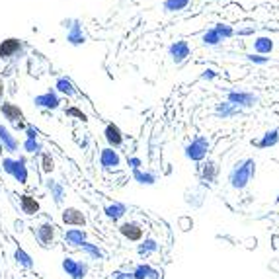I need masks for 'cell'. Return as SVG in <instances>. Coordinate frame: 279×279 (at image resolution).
<instances>
[{
  "instance_id": "cell-4",
  "label": "cell",
  "mask_w": 279,
  "mask_h": 279,
  "mask_svg": "<svg viewBox=\"0 0 279 279\" xmlns=\"http://www.w3.org/2000/svg\"><path fill=\"white\" fill-rule=\"evenodd\" d=\"M34 237H36V240H38V244H40L41 248H49L55 242L57 227L51 221H43V223L34 227Z\"/></svg>"
},
{
  "instance_id": "cell-33",
  "label": "cell",
  "mask_w": 279,
  "mask_h": 279,
  "mask_svg": "<svg viewBox=\"0 0 279 279\" xmlns=\"http://www.w3.org/2000/svg\"><path fill=\"white\" fill-rule=\"evenodd\" d=\"M256 34V28H242L239 32H235V36H240V38H246V36H254Z\"/></svg>"
},
{
  "instance_id": "cell-22",
  "label": "cell",
  "mask_w": 279,
  "mask_h": 279,
  "mask_svg": "<svg viewBox=\"0 0 279 279\" xmlns=\"http://www.w3.org/2000/svg\"><path fill=\"white\" fill-rule=\"evenodd\" d=\"M79 250L88 260H96V262H98V260H104V250H102L98 244H92V242H88V240L80 246Z\"/></svg>"
},
{
  "instance_id": "cell-7",
  "label": "cell",
  "mask_w": 279,
  "mask_h": 279,
  "mask_svg": "<svg viewBox=\"0 0 279 279\" xmlns=\"http://www.w3.org/2000/svg\"><path fill=\"white\" fill-rule=\"evenodd\" d=\"M65 32H67V43L73 45V47H82L88 41V36L84 32V24H82L80 18H73L71 26Z\"/></svg>"
},
{
  "instance_id": "cell-12",
  "label": "cell",
  "mask_w": 279,
  "mask_h": 279,
  "mask_svg": "<svg viewBox=\"0 0 279 279\" xmlns=\"http://www.w3.org/2000/svg\"><path fill=\"white\" fill-rule=\"evenodd\" d=\"M0 145H2L4 153H8L10 157L20 151V141H18V137H16L4 123H0Z\"/></svg>"
},
{
  "instance_id": "cell-1",
  "label": "cell",
  "mask_w": 279,
  "mask_h": 279,
  "mask_svg": "<svg viewBox=\"0 0 279 279\" xmlns=\"http://www.w3.org/2000/svg\"><path fill=\"white\" fill-rule=\"evenodd\" d=\"M2 172L12 176L20 186H26L30 180V168H28V159L22 157H6L2 159Z\"/></svg>"
},
{
  "instance_id": "cell-13",
  "label": "cell",
  "mask_w": 279,
  "mask_h": 279,
  "mask_svg": "<svg viewBox=\"0 0 279 279\" xmlns=\"http://www.w3.org/2000/svg\"><path fill=\"white\" fill-rule=\"evenodd\" d=\"M227 98H229V104H233V106H244V108L254 106L256 100H258L252 92H244V90H233V92H229Z\"/></svg>"
},
{
  "instance_id": "cell-20",
  "label": "cell",
  "mask_w": 279,
  "mask_h": 279,
  "mask_svg": "<svg viewBox=\"0 0 279 279\" xmlns=\"http://www.w3.org/2000/svg\"><path fill=\"white\" fill-rule=\"evenodd\" d=\"M274 40L272 38H268V36H260V38H256L254 40V53L256 55H270L272 51H274Z\"/></svg>"
},
{
  "instance_id": "cell-27",
  "label": "cell",
  "mask_w": 279,
  "mask_h": 279,
  "mask_svg": "<svg viewBox=\"0 0 279 279\" xmlns=\"http://www.w3.org/2000/svg\"><path fill=\"white\" fill-rule=\"evenodd\" d=\"M215 30H217V34L223 38V40H231V38H235V28L231 26V24H225V22H219V24H215L213 26Z\"/></svg>"
},
{
  "instance_id": "cell-32",
  "label": "cell",
  "mask_w": 279,
  "mask_h": 279,
  "mask_svg": "<svg viewBox=\"0 0 279 279\" xmlns=\"http://www.w3.org/2000/svg\"><path fill=\"white\" fill-rule=\"evenodd\" d=\"M201 79L203 80H215L217 79V71H215V69H205V71L201 73Z\"/></svg>"
},
{
  "instance_id": "cell-3",
  "label": "cell",
  "mask_w": 279,
  "mask_h": 279,
  "mask_svg": "<svg viewBox=\"0 0 279 279\" xmlns=\"http://www.w3.org/2000/svg\"><path fill=\"white\" fill-rule=\"evenodd\" d=\"M61 270L71 279H86L90 274V264L86 260H77L73 256H65L61 260Z\"/></svg>"
},
{
  "instance_id": "cell-34",
  "label": "cell",
  "mask_w": 279,
  "mask_h": 279,
  "mask_svg": "<svg viewBox=\"0 0 279 279\" xmlns=\"http://www.w3.org/2000/svg\"><path fill=\"white\" fill-rule=\"evenodd\" d=\"M219 112H221L223 116H231V114H235L237 110L231 108V104H221V106H219Z\"/></svg>"
},
{
  "instance_id": "cell-25",
  "label": "cell",
  "mask_w": 279,
  "mask_h": 279,
  "mask_svg": "<svg viewBox=\"0 0 279 279\" xmlns=\"http://www.w3.org/2000/svg\"><path fill=\"white\" fill-rule=\"evenodd\" d=\"M104 213H106L108 219L118 221V219L123 217V213H125V205H123V203H112V205H108V207L104 209Z\"/></svg>"
},
{
  "instance_id": "cell-11",
  "label": "cell",
  "mask_w": 279,
  "mask_h": 279,
  "mask_svg": "<svg viewBox=\"0 0 279 279\" xmlns=\"http://www.w3.org/2000/svg\"><path fill=\"white\" fill-rule=\"evenodd\" d=\"M45 190L49 192V196H51V199L53 203L57 205V207H63L65 205V201H67V190H65V186L61 184V182H57L55 178H47L45 180Z\"/></svg>"
},
{
  "instance_id": "cell-23",
  "label": "cell",
  "mask_w": 279,
  "mask_h": 279,
  "mask_svg": "<svg viewBox=\"0 0 279 279\" xmlns=\"http://www.w3.org/2000/svg\"><path fill=\"white\" fill-rule=\"evenodd\" d=\"M190 4H192V0H164L162 10L166 14H176V12H184Z\"/></svg>"
},
{
  "instance_id": "cell-29",
  "label": "cell",
  "mask_w": 279,
  "mask_h": 279,
  "mask_svg": "<svg viewBox=\"0 0 279 279\" xmlns=\"http://www.w3.org/2000/svg\"><path fill=\"white\" fill-rule=\"evenodd\" d=\"M203 147H205V143L201 141V139H198L196 143H192V147L188 149V155L190 157H194V159H199L201 155H203Z\"/></svg>"
},
{
  "instance_id": "cell-2",
  "label": "cell",
  "mask_w": 279,
  "mask_h": 279,
  "mask_svg": "<svg viewBox=\"0 0 279 279\" xmlns=\"http://www.w3.org/2000/svg\"><path fill=\"white\" fill-rule=\"evenodd\" d=\"M26 55V43L18 38H8L0 43V59L8 63H16Z\"/></svg>"
},
{
  "instance_id": "cell-19",
  "label": "cell",
  "mask_w": 279,
  "mask_h": 279,
  "mask_svg": "<svg viewBox=\"0 0 279 279\" xmlns=\"http://www.w3.org/2000/svg\"><path fill=\"white\" fill-rule=\"evenodd\" d=\"M120 233L123 239H127L129 242H139L143 239V229L137 223H123L120 227Z\"/></svg>"
},
{
  "instance_id": "cell-35",
  "label": "cell",
  "mask_w": 279,
  "mask_h": 279,
  "mask_svg": "<svg viewBox=\"0 0 279 279\" xmlns=\"http://www.w3.org/2000/svg\"><path fill=\"white\" fill-rule=\"evenodd\" d=\"M276 141H278V131H272V133H268V135H266L264 145H274Z\"/></svg>"
},
{
  "instance_id": "cell-16",
  "label": "cell",
  "mask_w": 279,
  "mask_h": 279,
  "mask_svg": "<svg viewBox=\"0 0 279 279\" xmlns=\"http://www.w3.org/2000/svg\"><path fill=\"white\" fill-rule=\"evenodd\" d=\"M14 264H16L20 270H26V272H32V270L36 268V262H34L32 254L26 252V250L20 248V246L14 250Z\"/></svg>"
},
{
  "instance_id": "cell-17",
  "label": "cell",
  "mask_w": 279,
  "mask_h": 279,
  "mask_svg": "<svg viewBox=\"0 0 279 279\" xmlns=\"http://www.w3.org/2000/svg\"><path fill=\"white\" fill-rule=\"evenodd\" d=\"M63 239H65V244H67V246H71V248H80V246L86 242L88 235H86L84 229H67L65 235H63Z\"/></svg>"
},
{
  "instance_id": "cell-21",
  "label": "cell",
  "mask_w": 279,
  "mask_h": 279,
  "mask_svg": "<svg viewBox=\"0 0 279 279\" xmlns=\"http://www.w3.org/2000/svg\"><path fill=\"white\" fill-rule=\"evenodd\" d=\"M225 43V40L217 34V30L215 28H209V30H205L203 32V36H201V45L203 47H219V45H223Z\"/></svg>"
},
{
  "instance_id": "cell-10",
  "label": "cell",
  "mask_w": 279,
  "mask_h": 279,
  "mask_svg": "<svg viewBox=\"0 0 279 279\" xmlns=\"http://www.w3.org/2000/svg\"><path fill=\"white\" fill-rule=\"evenodd\" d=\"M100 168L104 172H118L121 168V157L116 149H102L100 151Z\"/></svg>"
},
{
  "instance_id": "cell-28",
  "label": "cell",
  "mask_w": 279,
  "mask_h": 279,
  "mask_svg": "<svg viewBox=\"0 0 279 279\" xmlns=\"http://www.w3.org/2000/svg\"><path fill=\"white\" fill-rule=\"evenodd\" d=\"M244 57H246L248 63H252V65H256V67H266V65L270 63V57H262V55H256V53H248V55H244Z\"/></svg>"
},
{
  "instance_id": "cell-37",
  "label": "cell",
  "mask_w": 279,
  "mask_h": 279,
  "mask_svg": "<svg viewBox=\"0 0 279 279\" xmlns=\"http://www.w3.org/2000/svg\"><path fill=\"white\" fill-rule=\"evenodd\" d=\"M69 116H79L80 120H84V114L79 112V110H75V108H73V110H69Z\"/></svg>"
},
{
  "instance_id": "cell-15",
  "label": "cell",
  "mask_w": 279,
  "mask_h": 279,
  "mask_svg": "<svg viewBox=\"0 0 279 279\" xmlns=\"http://www.w3.org/2000/svg\"><path fill=\"white\" fill-rule=\"evenodd\" d=\"M18 201H20V209H22V213H24L26 217H36V215H40L41 205L34 196L22 194V196L18 198Z\"/></svg>"
},
{
  "instance_id": "cell-6",
  "label": "cell",
  "mask_w": 279,
  "mask_h": 279,
  "mask_svg": "<svg viewBox=\"0 0 279 279\" xmlns=\"http://www.w3.org/2000/svg\"><path fill=\"white\" fill-rule=\"evenodd\" d=\"M0 114H2V118L8 121V123H12L14 127H18V129H26V125H24V112H22V108L20 106H16V104H12V102H2L0 104Z\"/></svg>"
},
{
  "instance_id": "cell-18",
  "label": "cell",
  "mask_w": 279,
  "mask_h": 279,
  "mask_svg": "<svg viewBox=\"0 0 279 279\" xmlns=\"http://www.w3.org/2000/svg\"><path fill=\"white\" fill-rule=\"evenodd\" d=\"M55 92L59 94V96H65V98H73V96H77V86L73 84V80L69 79V77H59V79L55 80Z\"/></svg>"
},
{
  "instance_id": "cell-38",
  "label": "cell",
  "mask_w": 279,
  "mask_h": 279,
  "mask_svg": "<svg viewBox=\"0 0 279 279\" xmlns=\"http://www.w3.org/2000/svg\"><path fill=\"white\" fill-rule=\"evenodd\" d=\"M2 153H4V149H2V145H0V155H2Z\"/></svg>"
},
{
  "instance_id": "cell-39",
  "label": "cell",
  "mask_w": 279,
  "mask_h": 279,
  "mask_svg": "<svg viewBox=\"0 0 279 279\" xmlns=\"http://www.w3.org/2000/svg\"><path fill=\"white\" fill-rule=\"evenodd\" d=\"M20 279H28V278H20Z\"/></svg>"
},
{
  "instance_id": "cell-30",
  "label": "cell",
  "mask_w": 279,
  "mask_h": 279,
  "mask_svg": "<svg viewBox=\"0 0 279 279\" xmlns=\"http://www.w3.org/2000/svg\"><path fill=\"white\" fill-rule=\"evenodd\" d=\"M24 133H26V139H40V129L36 125H26Z\"/></svg>"
},
{
  "instance_id": "cell-8",
  "label": "cell",
  "mask_w": 279,
  "mask_h": 279,
  "mask_svg": "<svg viewBox=\"0 0 279 279\" xmlns=\"http://www.w3.org/2000/svg\"><path fill=\"white\" fill-rule=\"evenodd\" d=\"M61 221L63 225L71 227V229H84L86 227V215L80 211L79 207H65L61 211Z\"/></svg>"
},
{
  "instance_id": "cell-31",
  "label": "cell",
  "mask_w": 279,
  "mask_h": 279,
  "mask_svg": "<svg viewBox=\"0 0 279 279\" xmlns=\"http://www.w3.org/2000/svg\"><path fill=\"white\" fill-rule=\"evenodd\" d=\"M135 178H137L141 184H153V176H151V174H145V172L135 170Z\"/></svg>"
},
{
  "instance_id": "cell-9",
  "label": "cell",
  "mask_w": 279,
  "mask_h": 279,
  "mask_svg": "<svg viewBox=\"0 0 279 279\" xmlns=\"http://www.w3.org/2000/svg\"><path fill=\"white\" fill-rule=\"evenodd\" d=\"M190 55H192V47L186 40H178L168 45V57L172 59L174 65H182Z\"/></svg>"
},
{
  "instance_id": "cell-24",
  "label": "cell",
  "mask_w": 279,
  "mask_h": 279,
  "mask_svg": "<svg viewBox=\"0 0 279 279\" xmlns=\"http://www.w3.org/2000/svg\"><path fill=\"white\" fill-rule=\"evenodd\" d=\"M22 149H24V153H26V155L40 157L45 147H43V141H41V139H26V141L22 143Z\"/></svg>"
},
{
  "instance_id": "cell-14",
  "label": "cell",
  "mask_w": 279,
  "mask_h": 279,
  "mask_svg": "<svg viewBox=\"0 0 279 279\" xmlns=\"http://www.w3.org/2000/svg\"><path fill=\"white\" fill-rule=\"evenodd\" d=\"M104 139H106V143H108L110 149H120L121 145H123V133H121V129L116 123H108L106 125Z\"/></svg>"
},
{
  "instance_id": "cell-26",
  "label": "cell",
  "mask_w": 279,
  "mask_h": 279,
  "mask_svg": "<svg viewBox=\"0 0 279 279\" xmlns=\"http://www.w3.org/2000/svg\"><path fill=\"white\" fill-rule=\"evenodd\" d=\"M40 157H41V160H40L41 172H43V174H47V176H49V174H53V170H55V160H53V157H51L49 153H45V151L41 153Z\"/></svg>"
},
{
  "instance_id": "cell-5",
  "label": "cell",
  "mask_w": 279,
  "mask_h": 279,
  "mask_svg": "<svg viewBox=\"0 0 279 279\" xmlns=\"http://www.w3.org/2000/svg\"><path fill=\"white\" fill-rule=\"evenodd\" d=\"M61 104H63V98L55 92V88H49V90H45L43 94L34 96V106H36V108H41V110L55 112V110L61 108Z\"/></svg>"
},
{
  "instance_id": "cell-36",
  "label": "cell",
  "mask_w": 279,
  "mask_h": 279,
  "mask_svg": "<svg viewBox=\"0 0 279 279\" xmlns=\"http://www.w3.org/2000/svg\"><path fill=\"white\" fill-rule=\"evenodd\" d=\"M129 164H131V168H135V170H137V168L141 166V160H139V159H129Z\"/></svg>"
}]
</instances>
